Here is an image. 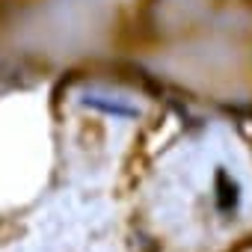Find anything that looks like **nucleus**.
<instances>
[{"mask_svg": "<svg viewBox=\"0 0 252 252\" xmlns=\"http://www.w3.org/2000/svg\"><path fill=\"white\" fill-rule=\"evenodd\" d=\"M240 199H243V193H240L237 178L225 166H217V172H214V202H217V211L231 217V214H237Z\"/></svg>", "mask_w": 252, "mask_h": 252, "instance_id": "obj_2", "label": "nucleus"}, {"mask_svg": "<svg viewBox=\"0 0 252 252\" xmlns=\"http://www.w3.org/2000/svg\"><path fill=\"white\" fill-rule=\"evenodd\" d=\"M80 107L92 110V113H101V116H110V119H140V107L125 101V98H113V95H98V92H83L80 95Z\"/></svg>", "mask_w": 252, "mask_h": 252, "instance_id": "obj_1", "label": "nucleus"}]
</instances>
